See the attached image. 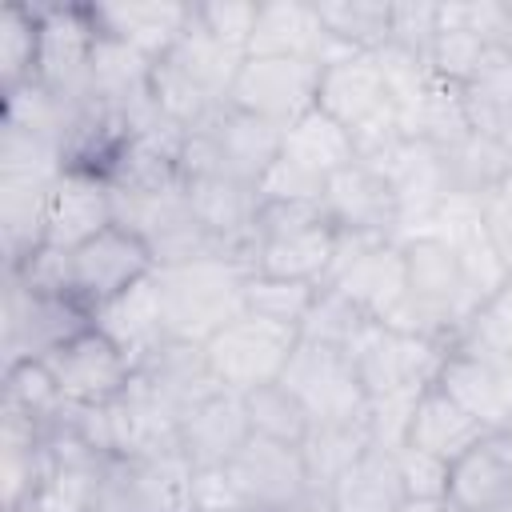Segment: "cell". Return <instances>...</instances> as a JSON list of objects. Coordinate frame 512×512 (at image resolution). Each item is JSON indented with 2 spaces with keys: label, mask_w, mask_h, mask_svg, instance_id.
Segmentation results:
<instances>
[{
  "label": "cell",
  "mask_w": 512,
  "mask_h": 512,
  "mask_svg": "<svg viewBox=\"0 0 512 512\" xmlns=\"http://www.w3.org/2000/svg\"><path fill=\"white\" fill-rule=\"evenodd\" d=\"M244 60L248 56L240 48L220 44L192 20L188 32L176 40V48L152 64V100L172 124L188 132L208 112L228 104V92Z\"/></svg>",
  "instance_id": "cell-1"
},
{
  "label": "cell",
  "mask_w": 512,
  "mask_h": 512,
  "mask_svg": "<svg viewBox=\"0 0 512 512\" xmlns=\"http://www.w3.org/2000/svg\"><path fill=\"white\" fill-rule=\"evenodd\" d=\"M248 268L228 256H204L172 268H156L164 324L172 340L208 344L224 324L244 316Z\"/></svg>",
  "instance_id": "cell-2"
},
{
  "label": "cell",
  "mask_w": 512,
  "mask_h": 512,
  "mask_svg": "<svg viewBox=\"0 0 512 512\" xmlns=\"http://www.w3.org/2000/svg\"><path fill=\"white\" fill-rule=\"evenodd\" d=\"M336 252V224L320 200H264L252 228V272L324 284Z\"/></svg>",
  "instance_id": "cell-3"
},
{
  "label": "cell",
  "mask_w": 512,
  "mask_h": 512,
  "mask_svg": "<svg viewBox=\"0 0 512 512\" xmlns=\"http://www.w3.org/2000/svg\"><path fill=\"white\" fill-rule=\"evenodd\" d=\"M284 128L236 108L220 104L200 124L184 132V180L192 176H224L240 184H260L272 160L280 156Z\"/></svg>",
  "instance_id": "cell-4"
},
{
  "label": "cell",
  "mask_w": 512,
  "mask_h": 512,
  "mask_svg": "<svg viewBox=\"0 0 512 512\" xmlns=\"http://www.w3.org/2000/svg\"><path fill=\"white\" fill-rule=\"evenodd\" d=\"M324 284L336 288L340 296H348L368 320L388 324L396 316V308L408 300L404 248L396 240L336 228V252H332V268H328Z\"/></svg>",
  "instance_id": "cell-5"
},
{
  "label": "cell",
  "mask_w": 512,
  "mask_h": 512,
  "mask_svg": "<svg viewBox=\"0 0 512 512\" xmlns=\"http://www.w3.org/2000/svg\"><path fill=\"white\" fill-rule=\"evenodd\" d=\"M84 328H92V312L80 308L72 296L28 288L16 276H4V320H0V352L4 368L24 360H48L68 340H76Z\"/></svg>",
  "instance_id": "cell-6"
},
{
  "label": "cell",
  "mask_w": 512,
  "mask_h": 512,
  "mask_svg": "<svg viewBox=\"0 0 512 512\" xmlns=\"http://www.w3.org/2000/svg\"><path fill=\"white\" fill-rule=\"evenodd\" d=\"M116 200V224L140 236L156 260V268L204 260V256H224L220 244L208 236V228L196 220L184 184L160 188V192H120L112 188Z\"/></svg>",
  "instance_id": "cell-7"
},
{
  "label": "cell",
  "mask_w": 512,
  "mask_h": 512,
  "mask_svg": "<svg viewBox=\"0 0 512 512\" xmlns=\"http://www.w3.org/2000/svg\"><path fill=\"white\" fill-rule=\"evenodd\" d=\"M280 384L304 404L312 424H344L364 420L368 392L360 384L356 360L344 348H328L316 340H296Z\"/></svg>",
  "instance_id": "cell-8"
},
{
  "label": "cell",
  "mask_w": 512,
  "mask_h": 512,
  "mask_svg": "<svg viewBox=\"0 0 512 512\" xmlns=\"http://www.w3.org/2000/svg\"><path fill=\"white\" fill-rule=\"evenodd\" d=\"M296 340H300V332L244 312L232 324H224L204 344V352H208V364H212L220 388L244 396L260 384H276L284 376V364H288Z\"/></svg>",
  "instance_id": "cell-9"
},
{
  "label": "cell",
  "mask_w": 512,
  "mask_h": 512,
  "mask_svg": "<svg viewBox=\"0 0 512 512\" xmlns=\"http://www.w3.org/2000/svg\"><path fill=\"white\" fill-rule=\"evenodd\" d=\"M100 24L92 4H40V64L36 80L64 100H88L92 48Z\"/></svg>",
  "instance_id": "cell-10"
},
{
  "label": "cell",
  "mask_w": 512,
  "mask_h": 512,
  "mask_svg": "<svg viewBox=\"0 0 512 512\" xmlns=\"http://www.w3.org/2000/svg\"><path fill=\"white\" fill-rule=\"evenodd\" d=\"M152 272H156V260L148 244L120 224L104 228L100 236L68 252V292L88 312L104 308L112 296H120L124 288L140 284Z\"/></svg>",
  "instance_id": "cell-11"
},
{
  "label": "cell",
  "mask_w": 512,
  "mask_h": 512,
  "mask_svg": "<svg viewBox=\"0 0 512 512\" xmlns=\"http://www.w3.org/2000/svg\"><path fill=\"white\" fill-rule=\"evenodd\" d=\"M316 92H320V64L284 60V56H248L236 72L228 104L276 128H288L316 108Z\"/></svg>",
  "instance_id": "cell-12"
},
{
  "label": "cell",
  "mask_w": 512,
  "mask_h": 512,
  "mask_svg": "<svg viewBox=\"0 0 512 512\" xmlns=\"http://www.w3.org/2000/svg\"><path fill=\"white\" fill-rule=\"evenodd\" d=\"M392 188L396 204H400V232L396 244L424 236L432 228V216L440 212V204L448 200V180H444V156L440 148L400 136L396 144H388L380 156L368 160Z\"/></svg>",
  "instance_id": "cell-13"
},
{
  "label": "cell",
  "mask_w": 512,
  "mask_h": 512,
  "mask_svg": "<svg viewBox=\"0 0 512 512\" xmlns=\"http://www.w3.org/2000/svg\"><path fill=\"white\" fill-rule=\"evenodd\" d=\"M444 356H448L444 344H432V340H420V336H408L384 324H372V332L352 352L368 400L424 392L428 384H436Z\"/></svg>",
  "instance_id": "cell-14"
},
{
  "label": "cell",
  "mask_w": 512,
  "mask_h": 512,
  "mask_svg": "<svg viewBox=\"0 0 512 512\" xmlns=\"http://www.w3.org/2000/svg\"><path fill=\"white\" fill-rule=\"evenodd\" d=\"M44 364H48L60 396L68 404H76V408L112 404L132 384V360L96 328H84L76 340H68Z\"/></svg>",
  "instance_id": "cell-15"
},
{
  "label": "cell",
  "mask_w": 512,
  "mask_h": 512,
  "mask_svg": "<svg viewBox=\"0 0 512 512\" xmlns=\"http://www.w3.org/2000/svg\"><path fill=\"white\" fill-rule=\"evenodd\" d=\"M132 388L144 392L164 416H172L176 428L192 408L224 392L208 364L204 344H188V340H164L148 360H140L132 372Z\"/></svg>",
  "instance_id": "cell-16"
},
{
  "label": "cell",
  "mask_w": 512,
  "mask_h": 512,
  "mask_svg": "<svg viewBox=\"0 0 512 512\" xmlns=\"http://www.w3.org/2000/svg\"><path fill=\"white\" fill-rule=\"evenodd\" d=\"M224 476L248 512H280L312 488L300 448L264 436H248V444L224 464Z\"/></svg>",
  "instance_id": "cell-17"
},
{
  "label": "cell",
  "mask_w": 512,
  "mask_h": 512,
  "mask_svg": "<svg viewBox=\"0 0 512 512\" xmlns=\"http://www.w3.org/2000/svg\"><path fill=\"white\" fill-rule=\"evenodd\" d=\"M460 264V272L468 276L472 292L480 300H492L504 292L512 268L504 264L488 224H484V212H480V200H468V196H448L440 204V212L432 216V228H428Z\"/></svg>",
  "instance_id": "cell-18"
},
{
  "label": "cell",
  "mask_w": 512,
  "mask_h": 512,
  "mask_svg": "<svg viewBox=\"0 0 512 512\" xmlns=\"http://www.w3.org/2000/svg\"><path fill=\"white\" fill-rule=\"evenodd\" d=\"M320 204L340 232H364L380 240H396L400 232V204L388 180L368 160H352L348 168L328 176Z\"/></svg>",
  "instance_id": "cell-19"
},
{
  "label": "cell",
  "mask_w": 512,
  "mask_h": 512,
  "mask_svg": "<svg viewBox=\"0 0 512 512\" xmlns=\"http://www.w3.org/2000/svg\"><path fill=\"white\" fill-rule=\"evenodd\" d=\"M352 48L336 44L324 24L316 4L304 0H260L256 28L248 40V56H284V60H312V64H332L348 56Z\"/></svg>",
  "instance_id": "cell-20"
},
{
  "label": "cell",
  "mask_w": 512,
  "mask_h": 512,
  "mask_svg": "<svg viewBox=\"0 0 512 512\" xmlns=\"http://www.w3.org/2000/svg\"><path fill=\"white\" fill-rule=\"evenodd\" d=\"M116 224V200H112V184L104 176L92 172H72L64 168L60 180L52 184V200H48V240L52 248H80L92 236H100L104 228Z\"/></svg>",
  "instance_id": "cell-21"
},
{
  "label": "cell",
  "mask_w": 512,
  "mask_h": 512,
  "mask_svg": "<svg viewBox=\"0 0 512 512\" xmlns=\"http://www.w3.org/2000/svg\"><path fill=\"white\" fill-rule=\"evenodd\" d=\"M248 436L252 424L244 412V396L228 388L192 408L176 428V444L192 468H224L248 444Z\"/></svg>",
  "instance_id": "cell-22"
},
{
  "label": "cell",
  "mask_w": 512,
  "mask_h": 512,
  "mask_svg": "<svg viewBox=\"0 0 512 512\" xmlns=\"http://www.w3.org/2000/svg\"><path fill=\"white\" fill-rule=\"evenodd\" d=\"M92 328L104 332L128 360H132V372L140 360H148L168 336V324H164V304H160V284H156V272L144 276L140 284L124 288L120 296H112L104 308L92 312Z\"/></svg>",
  "instance_id": "cell-23"
},
{
  "label": "cell",
  "mask_w": 512,
  "mask_h": 512,
  "mask_svg": "<svg viewBox=\"0 0 512 512\" xmlns=\"http://www.w3.org/2000/svg\"><path fill=\"white\" fill-rule=\"evenodd\" d=\"M512 500V432L496 428L448 468V504L460 512H492Z\"/></svg>",
  "instance_id": "cell-24"
},
{
  "label": "cell",
  "mask_w": 512,
  "mask_h": 512,
  "mask_svg": "<svg viewBox=\"0 0 512 512\" xmlns=\"http://www.w3.org/2000/svg\"><path fill=\"white\" fill-rule=\"evenodd\" d=\"M100 32L132 44L148 60H160L176 48V40L192 24V4L184 0H120V4H92Z\"/></svg>",
  "instance_id": "cell-25"
},
{
  "label": "cell",
  "mask_w": 512,
  "mask_h": 512,
  "mask_svg": "<svg viewBox=\"0 0 512 512\" xmlns=\"http://www.w3.org/2000/svg\"><path fill=\"white\" fill-rule=\"evenodd\" d=\"M436 388L448 392L464 412H472L492 432L512 424V376L464 348H448Z\"/></svg>",
  "instance_id": "cell-26"
},
{
  "label": "cell",
  "mask_w": 512,
  "mask_h": 512,
  "mask_svg": "<svg viewBox=\"0 0 512 512\" xmlns=\"http://www.w3.org/2000/svg\"><path fill=\"white\" fill-rule=\"evenodd\" d=\"M56 180L0 176V252H4V268H16L36 248H44V240H48V200H52Z\"/></svg>",
  "instance_id": "cell-27"
},
{
  "label": "cell",
  "mask_w": 512,
  "mask_h": 512,
  "mask_svg": "<svg viewBox=\"0 0 512 512\" xmlns=\"http://www.w3.org/2000/svg\"><path fill=\"white\" fill-rule=\"evenodd\" d=\"M492 428H484L472 412H464L448 392H440L436 384H428L416 400L412 412V428H408V448L428 452L444 464H456L476 440H484Z\"/></svg>",
  "instance_id": "cell-28"
},
{
  "label": "cell",
  "mask_w": 512,
  "mask_h": 512,
  "mask_svg": "<svg viewBox=\"0 0 512 512\" xmlns=\"http://www.w3.org/2000/svg\"><path fill=\"white\" fill-rule=\"evenodd\" d=\"M280 160H288L292 168H300V172H308L312 180L328 184V176H336L340 168H348V164L360 160V156H356L352 132H348L340 120H332L328 112L312 108V112H304L296 124L284 128Z\"/></svg>",
  "instance_id": "cell-29"
},
{
  "label": "cell",
  "mask_w": 512,
  "mask_h": 512,
  "mask_svg": "<svg viewBox=\"0 0 512 512\" xmlns=\"http://www.w3.org/2000/svg\"><path fill=\"white\" fill-rule=\"evenodd\" d=\"M440 156H444L448 196L484 200L496 184H504L512 176V148L500 136H488L476 128L464 140H456L452 148H440Z\"/></svg>",
  "instance_id": "cell-30"
},
{
  "label": "cell",
  "mask_w": 512,
  "mask_h": 512,
  "mask_svg": "<svg viewBox=\"0 0 512 512\" xmlns=\"http://www.w3.org/2000/svg\"><path fill=\"white\" fill-rule=\"evenodd\" d=\"M400 116V132L412 136V140H424L432 148H452L456 140H464L472 132V120H468V104H464V92L440 76H432L424 84V92L396 112Z\"/></svg>",
  "instance_id": "cell-31"
},
{
  "label": "cell",
  "mask_w": 512,
  "mask_h": 512,
  "mask_svg": "<svg viewBox=\"0 0 512 512\" xmlns=\"http://www.w3.org/2000/svg\"><path fill=\"white\" fill-rule=\"evenodd\" d=\"M408 500L396 456L368 448L336 484H332V504L336 512H400Z\"/></svg>",
  "instance_id": "cell-32"
},
{
  "label": "cell",
  "mask_w": 512,
  "mask_h": 512,
  "mask_svg": "<svg viewBox=\"0 0 512 512\" xmlns=\"http://www.w3.org/2000/svg\"><path fill=\"white\" fill-rule=\"evenodd\" d=\"M128 464H132V484H136L140 512H196V504H192L196 468L184 460L180 448L128 456Z\"/></svg>",
  "instance_id": "cell-33"
},
{
  "label": "cell",
  "mask_w": 512,
  "mask_h": 512,
  "mask_svg": "<svg viewBox=\"0 0 512 512\" xmlns=\"http://www.w3.org/2000/svg\"><path fill=\"white\" fill-rule=\"evenodd\" d=\"M368 448H372V436H368V424H364V420L312 424L308 436H304V444H300V456H304V468H308V484L332 492V484H336Z\"/></svg>",
  "instance_id": "cell-34"
},
{
  "label": "cell",
  "mask_w": 512,
  "mask_h": 512,
  "mask_svg": "<svg viewBox=\"0 0 512 512\" xmlns=\"http://www.w3.org/2000/svg\"><path fill=\"white\" fill-rule=\"evenodd\" d=\"M460 92H464L472 128L488 136H504V128L512 124V52L492 48Z\"/></svg>",
  "instance_id": "cell-35"
},
{
  "label": "cell",
  "mask_w": 512,
  "mask_h": 512,
  "mask_svg": "<svg viewBox=\"0 0 512 512\" xmlns=\"http://www.w3.org/2000/svg\"><path fill=\"white\" fill-rule=\"evenodd\" d=\"M324 32L352 52H380L392 40V0H320Z\"/></svg>",
  "instance_id": "cell-36"
},
{
  "label": "cell",
  "mask_w": 512,
  "mask_h": 512,
  "mask_svg": "<svg viewBox=\"0 0 512 512\" xmlns=\"http://www.w3.org/2000/svg\"><path fill=\"white\" fill-rule=\"evenodd\" d=\"M40 64V4H8L0 16V92L36 80Z\"/></svg>",
  "instance_id": "cell-37"
},
{
  "label": "cell",
  "mask_w": 512,
  "mask_h": 512,
  "mask_svg": "<svg viewBox=\"0 0 512 512\" xmlns=\"http://www.w3.org/2000/svg\"><path fill=\"white\" fill-rule=\"evenodd\" d=\"M376 320H368L348 296H340L336 288L320 284L304 320H300V340H316V344H328V348H344L348 356L356 352V344L372 332Z\"/></svg>",
  "instance_id": "cell-38"
},
{
  "label": "cell",
  "mask_w": 512,
  "mask_h": 512,
  "mask_svg": "<svg viewBox=\"0 0 512 512\" xmlns=\"http://www.w3.org/2000/svg\"><path fill=\"white\" fill-rule=\"evenodd\" d=\"M244 412L252 424V436L264 440H280V444H304L312 416L304 412V404L276 380V384H260L252 392H244Z\"/></svg>",
  "instance_id": "cell-39"
},
{
  "label": "cell",
  "mask_w": 512,
  "mask_h": 512,
  "mask_svg": "<svg viewBox=\"0 0 512 512\" xmlns=\"http://www.w3.org/2000/svg\"><path fill=\"white\" fill-rule=\"evenodd\" d=\"M320 284H304V280H280V276H248V288H244V312L248 316H260L268 324H280V328H292L300 332V320L312 304Z\"/></svg>",
  "instance_id": "cell-40"
},
{
  "label": "cell",
  "mask_w": 512,
  "mask_h": 512,
  "mask_svg": "<svg viewBox=\"0 0 512 512\" xmlns=\"http://www.w3.org/2000/svg\"><path fill=\"white\" fill-rule=\"evenodd\" d=\"M452 348H464V352H472V356H480L492 368L512 376V304L504 296L484 300Z\"/></svg>",
  "instance_id": "cell-41"
},
{
  "label": "cell",
  "mask_w": 512,
  "mask_h": 512,
  "mask_svg": "<svg viewBox=\"0 0 512 512\" xmlns=\"http://www.w3.org/2000/svg\"><path fill=\"white\" fill-rule=\"evenodd\" d=\"M60 172H64V148L56 140H44L36 132L0 120V176L56 180Z\"/></svg>",
  "instance_id": "cell-42"
},
{
  "label": "cell",
  "mask_w": 512,
  "mask_h": 512,
  "mask_svg": "<svg viewBox=\"0 0 512 512\" xmlns=\"http://www.w3.org/2000/svg\"><path fill=\"white\" fill-rule=\"evenodd\" d=\"M488 52H492V44H484L476 32L456 28V24H440V32H436V40H432V48H428L424 60H428L432 76L464 88L476 76V68L484 64Z\"/></svg>",
  "instance_id": "cell-43"
},
{
  "label": "cell",
  "mask_w": 512,
  "mask_h": 512,
  "mask_svg": "<svg viewBox=\"0 0 512 512\" xmlns=\"http://www.w3.org/2000/svg\"><path fill=\"white\" fill-rule=\"evenodd\" d=\"M256 12H260L256 0H192V20L220 44L240 48L244 56H248V40L256 28Z\"/></svg>",
  "instance_id": "cell-44"
},
{
  "label": "cell",
  "mask_w": 512,
  "mask_h": 512,
  "mask_svg": "<svg viewBox=\"0 0 512 512\" xmlns=\"http://www.w3.org/2000/svg\"><path fill=\"white\" fill-rule=\"evenodd\" d=\"M396 456V468H400V480H404V492L408 500H448V468L444 460L428 456V452H416V448H400L392 452Z\"/></svg>",
  "instance_id": "cell-45"
},
{
  "label": "cell",
  "mask_w": 512,
  "mask_h": 512,
  "mask_svg": "<svg viewBox=\"0 0 512 512\" xmlns=\"http://www.w3.org/2000/svg\"><path fill=\"white\" fill-rule=\"evenodd\" d=\"M436 32H440V4H428V0L392 4V40L388 44H400L408 52L428 56Z\"/></svg>",
  "instance_id": "cell-46"
},
{
  "label": "cell",
  "mask_w": 512,
  "mask_h": 512,
  "mask_svg": "<svg viewBox=\"0 0 512 512\" xmlns=\"http://www.w3.org/2000/svg\"><path fill=\"white\" fill-rule=\"evenodd\" d=\"M260 188V200H320L324 196V184L312 180L308 172L292 168L288 160H272V168L264 172V180L256 184Z\"/></svg>",
  "instance_id": "cell-47"
},
{
  "label": "cell",
  "mask_w": 512,
  "mask_h": 512,
  "mask_svg": "<svg viewBox=\"0 0 512 512\" xmlns=\"http://www.w3.org/2000/svg\"><path fill=\"white\" fill-rule=\"evenodd\" d=\"M480 212H484V224H488V232L504 256V264L512 268V176L480 200Z\"/></svg>",
  "instance_id": "cell-48"
},
{
  "label": "cell",
  "mask_w": 512,
  "mask_h": 512,
  "mask_svg": "<svg viewBox=\"0 0 512 512\" xmlns=\"http://www.w3.org/2000/svg\"><path fill=\"white\" fill-rule=\"evenodd\" d=\"M280 512H336V504H332V492H324V488H308V492H300L288 508H280Z\"/></svg>",
  "instance_id": "cell-49"
},
{
  "label": "cell",
  "mask_w": 512,
  "mask_h": 512,
  "mask_svg": "<svg viewBox=\"0 0 512 512\" xmlns=\"http://www.w3.org/2000/svg\"><path fill=\"white\" fill-rule=\"evenodd\" d=\"M400 512H452L448 500H404Z\"/></svg>",
  "instance_id": "cell-50"
},
{
  "label": "cell",
  "mask_w": 512,
  "mask_h": 512,
  "mask_svg": "<svg viewBox=\"0 0 512 512\" xmlns=\"http://www.w3.org/2000/svg\"><path fill=\"white\" fill-rule=\"evenodd\" d=\"M500 296H504V300L512 304V276H508V284H504V292H500Z\"/></svg>",
  "instance_id": "cell-51"
},
{
  "label": "cell",
  "mask_w": 512,
  "mask_h": 512,
  "mask_svg": "<svg viewBox=\"0 0 512 512\" xmlns=\"http://www.w3.org/2000/svg\"><path fill=\"white\" fill-rule=\"evenodd\" d=\"M492 512H512V500H504V504H496Z\"/></svg>",
  "instance_id": "cell-52"
},
{
  "label": "cell",
  "mask_w": 512,
  "mask_h": 512,
  "mask_svg": "<svg viewBox=\"0 0 512 512\" xmlns=\"http://www.w3.org/2000/svg\"><path fill=\"white\" fill-rule=\"evenodd\" d=\"M508 432H512V424H508Z\"/></svg>",
  "instance_id": "cell-53"
}]
</instances>
